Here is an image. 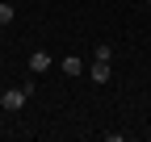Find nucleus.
I'll return each mask as SVG.
<instances>
[{
  "label": "nucleus",
  "instance_id": "39448f33",
  "mask_svg": "<svg viewBox=\"0 0 151 142\" xmlns=\"http://www.w3.org/2000/svg\"><path fill=\"white\" fill-rule=\"evenodd\" d=\"M13 21V4H4V0H0V25H9Z\"/></svg>",
  "mask_w": 151,
  "mask_h": 142
},
{
  "label": "nucleus",
  "instance_id": "f257e3e1",
  "mask_svg": "<svg viewBox=\"0 0 151 142\" xmlns=\"http://www.w3.org/2000/svg\"><path fill=\"white\" fill-rule=\"evenodd\" d=\"M29 96H34L29 88H9V92L0 96V104H4V113H17V109H21V104L29 100Z\"/></svg>",
  "mask_w": 151,
  "mask_h": 142
},
{
  "label": "nucleus",
  "instance_id": "f03ea898",
  "mask_svg": "<svg viewBox=\"0 0 151 142\" xmlns=\"http://www.w3.org/2000/svg\"><path fill=\"white\" fill-rule=\"evenodd\" d=\"M50 63H55V59L46 55V50H34V55H29V71H34V75H42V71H46Z\"/></svg>",
  "mask_w": 151,
  "mask_h": 142
},
{
  "label": "nucleus",
  "instance_id": "7ed1b4c3",
  "mask_svg": "<svg viewBox=\"0 0 151 142\" xmlns=\"http://www.w3.org/2000/svg\"><path fill=\"white\" fill-rule=\"evenodd\" d=\"M92 80H97V84H109V59H97V63H92Z\"/></svg>",
  "mask_w": 151,
  "mask_h": 142
},
{
  "label": "nucleus",
  "instance_id": "20e7f679",
  "mask_svg": "<svg viewBox=\"0 0 151 142\" xmlns=\"http://www.w3.org/2000/svg\"><path fill=\"white\" fill-rule=\"evenodd\" d=\"M59 67H63V71H67V75H80V59H76V55H67V59H63V63H59Z\"/></svg>",
  "mask_w": 151,
  "mask_h": 142
}]
</instances>
